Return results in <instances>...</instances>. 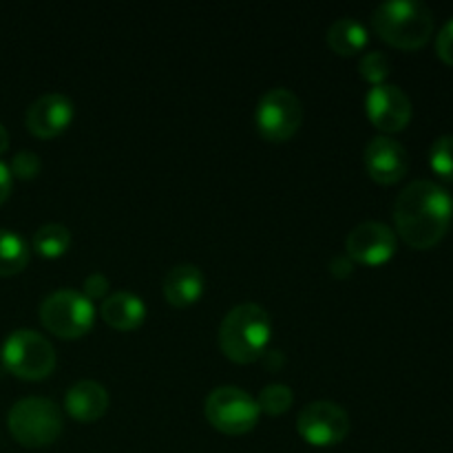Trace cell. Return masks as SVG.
I'll return each instance as SVG.
<instances>
[{
  "instance_id": "cell-7",
  "label": "cell",
  "mask_w": 453,
  "mask_h": 453,
  "mask_svg": "<svg viewBox=\"0 0 453 453\" xmlns=\"http://www.w3.org/2000/svg\"><path fill=\"white\" fill-rule=\"evenodd\" d=\"M206 418L224 434H246L259 420V405L242 388L221 385L206 398Z\"/></svg>"
},
{
  "instance_id": "cell-28",
  "label": "cell",
  "mask_w": 453,
  "mask_h": 453,
  "mask_svg": "<svg viewBox=\"0 0 453 453\" xmlns=\"http://www.w3.org/2000/svg\"><path fill=\"white\" fill-rule=\"evenodd\" d=\"M264 361H265V365L270 367V370H279V367L283 365V352H279V349H273V352L264 354Z\"/></svg>"
},
{
  "instance_id": "cell-18",
  "label": "cell",
  "mask_w": 453,
  "mask_h": 453,
  "mask_svg": "<svg viewBox=\"0 0 453 453\" xmlns=\"http://www.w3.org/2000/svg\"><path fill=\"white\" fill-rule=\"evenodd\" d=\"M29 264V243L18 233L0 228V277H12Z\"/></svg>"
},
{
  "instance_id": "cell-23",
  "label": "cell",
  "mask_w": 453,
  "mask_h": 453,
  "mask_svg": "<svg viewBox=\"0 0 453 453\" xmlns=\"http://www.w3.org/2000/svg\"><path fill=\"white\" fill-rule=\"evenodd\" d=\"M9 171L16 177H20V180H34L40 173V157L34 150H20V153L13 155V162Z\"/></svg>"
},
{
  "instance_id": "cell-11",
  "label": "cell",
  "mask_w": 453,
  "mask_h": 453,
  "mask_svg": "<svg viewBox=\"0 0 453 453\" xmlns=\"http://www.w3.org/2000/svg\"><path fill=\"white\" fill-rule=\"evenodd\" d=\"M365 109L372 124L385 133L405 128L411 119V100L396 84H374L365 97Z\"/></svg>"
},
{
  "instance_id": "cell-3",
  "label": "cell",
  "mask_w": 453,
  "mask_h": 453,
  "mask_svg": "<svg viewBox=\"0 0 453 453\" xmlns=\"http://www.w3.org/2000/svg\"><path fill=\"white\" fill-rule=\"evenodd\" d=\"M372 25L394 47L418 49L434 34V13L420 0H388L374 9Z\"/></svg>"
},
{
  "instance_id": "cell-6",
  "label": "cell",
  "mask_w": 453,
  "mask_h": 453,
  "mask_svg": "<svg viewBox=\"0 0 453 453\" xmlns=\"http://www.w3.org/2000/svg\"><path fill=\"white\" fill-rule=\"evenodd\" d=\"M3 363L20 379H44L56 367V349L35 330H16L3 345Z\"/></svg>"
},
{
  "instance_id": "cell-25",
  "label": "cell",
  "mask_w": 453,
  "mask_h": 453,
  "mask_svg": "<svg viewBox=\"0 0 453 453\" xmlns=\"http://www.w3.org/2000/svg\"><path fill=\"white\" fill-rule=\"evenodd\" d=\"M106 290H109V279L102 273H93L84 279V296H88L91 301L102 299L106 295Z\"/></svg>"
},
{
  "instance_id": "cell-10",
  "label": "cell",
  "mask_w": 453,
  "mask_h": 453,
  "mask_svg": "<svg viewBox=\"0 0 453 453\" xmlns=\"http://www.w3.org/2000/svg\"><path fill=\"white\" fill-rule=\"evenodd\" d=\"M348 257L367 265H380L396 252V234L383 221H361L345 239Z\"/></svg>"
},
{
  "instance_id": "cell-14",
  "label": "cell",
  "mask_w": 453,
  "mask_h": 453,
  "mask_svg": "<svg viewBox=\"0 0 453 453\" xmlns=\"http://www.w3.org/2000/svg\"><path fill=\"white\" fill-rule=\"evenodd\" d=\"M65 405L75 420L93 423L100 416H104L106 407H109V394H106L104 385L97 383V380H78L66 392Z\"/></svg>"
},
{
  "instance_id": "cell-21",
  "label": "cell",
  "mask_w": 453,
  "mask_h": 453,
  "mask_svg": "<svg viewBox=\"0 0 453 453\" xmlns=\"http://www.w3.org/2000/svg\"><path fill=\"white\" fill-rule=\"evenodd\" d=\"M429 164L445 181H453V135H441L429 149Z\"/></svg>"
},
{
  "instance_id": "cell-4",
  "label": "cell",
  "mask_w": 453,
  "mask_h": 453,
  "mask_svg": "<svg viewBox=\"0 0 453 453\" xmlns=\"http://www.w3.org/2000/svg\"><path fill=\"white\" fill-rule=\"evenodd\" d=\"M7 425L12 436L25 447H47L62 432V411L53 401L42 396H27L13 403Z\"/></svg>"
},
{
  "instance_id": "cell-8",
  "label": "cell",
  "mask_w": 453,
  "mask_h": 453,
  "mask_svg": "<svg viewBox=\"0 0 453 453\" xmlns=\"http://www.w3.org/2000/svg\"><path fill=\"white\" fill-rule=\"evenodd\" d=\"M301 119H303V106L290 88H270L257 104V128L270 142L290 140L299 131Z\"/></svg>"
},
{
  "instance_id": "cell-15",
  "label": "cell",
  "mask_w": 453,
  "mask_h": 453,
  "mask_svg": "<svg viewBox=\"0 0 453 453\" xmlns=\"http://www.w3.org/2000/svg\"><path fill=\"white\" fill-rule=\"evenodd\" d=\"M203 288H206V279L202 270L193 264L173 265L164 279V295L173 305H180V308L195 303L203 295Z\"/></svg>"
},
{
  "instance_id": "cell-19",
  "label": "cell",
  "mask_w": 453,
  "mask_h": 453,
  "mask_svg": "<svg viewBox=\"0 0 453 453\" xmlns=\"http://www.w3.org/2000/svg\"><path fill=\"white\" fill-rule=\"evenodd\" d=\"M71 243V233L66 226L62 224H44L35 230L34 239H31V246L38 255L49 257V259H56V257L65 255L69 250Z\"/></svg>"
},
{
  "instance_id": "cell-2",
  "label": "cell",
  "mask_w": 453,
  "mask_h": 453,
  "mask_svg": "<svg viewBox=\"0 0 453 453\" xmlns=\"http://www.w3.org/2000/svg\"><path fill=\"white\" fill-rule=\"evenodd\" d=\"M270 334L273 321L268 310L259 303H239L219 326L221 352L234 363H252L265 352Z\"/></svg>"
},
{
  "instance_id": "cell-5",
  "label": "cell",
  "mask_w": 453,
  "mask_h": 453,
  "mask_svg": "<svg viewBox=\"0 0 453 453\" xmlns=\"http://www.w3.org/2000/svg\"><path fill=\"white\" fill-rule=\"evenodd\" d=\"M96 319V308L84 292L56 290L40 303V321L51 334L62 339H78L87 334Z\"/></svg>"
},
{
  "instance_id": "cell-16",
  "label": "cell",
  "mask_w": 453,
  "mask_h": 453,
  "mask_svg": "<svg viewBox=\"0 0 453 453\" xmlns=\"http://www.w3.org/2000/svg\"><path fill=\"white\" fill-rule=\"evenodd\" d=\"M102 319L118 330H133L146 319V305L133 292H113L102 301Z\"/></svg>"
},
{
  "instance_id": "cell-13",
  "label": "cell",
  "mask_w": 453,
  "mask_h": 453,
  "mask_svg": "<svg viewBox=\"0 0 453 453\" xmlns=\"http://www.w3.org/2000/svg\"><path fill=\"white\" fill-rule=\"evenodd\" d=\"M410 166L405 146L389 135H376L365 146V168L372 180L380 184H394L401 180Z\"/></svg>"
},
{
  "instance_id": "cell-27",
  "label": "cell",
  "mask_w": 453,
  "mask_h": 453,
  "mask_svg": "<svg viewBox=\"0 0 453 453\" xmlns=\"http://www.w3.org/2000/svg\"><path fill=\"white\" fill-rule=\"evenodd\" d=\"M12 184H13L12 171H9L7 164L0 162V203H3L4 199L9 197V193H12Z\"/></svg>"
},
{
  "instance_id": "cell-12",
  "label": "cell",
  "mask_w": 453,
  "mask_h": 453,
  "mask_svg": "<svg viewBox=\"0 0 453 453\" xmlns=\"http://www.w3.org/2000/svg\"><path fill=\"white\" fill-rule=\"evenodd\" d=\"M73 119V102L65 93H44L27 109L25 122L34 135L53 137Z\"/></svg>"
},
{
  "instance_id": "cell-26",
  "label": "cell",
  "mask_w": 453,
  "mask_h": 453,
  "mask_svg": "<svg viewBox=\"0 0 453 453\" xmlns=\"http://www.w3.org/2000/svg\"><path fill=\"white\" fill-rule=\"evenodd\" d=\"M352 270H354L352 259H349L348 255H336V257H332V261H330V273L334 274V277L345 279V277H349V274H352Z\"/></svg>"
},
{
  "instance_id": "cell-29",
  "label": "cell",
  "mask_w": 453,
  "mask_h": 453,
  "mask_svg": "<svg viewBox=\"0 0 453 453\" xmlns=\"http://www.w3.org/2000/svg\"><path fill=\"white\" fill-rule=\"evenodd\" d=\"M7 146H9V133H7V128L0 124V153H4V150H7Z\"/></svg>"
},
{
  "instance_id": "cell-17",
  "label": "cell",
  "mask_w": 453,
  "mask_h": 453,
  "mask_svg": "<svg viewBox=\"0 0 453 453\" xmlns=\"http://www.w3.org/2000/svg\"><path fill=\"white\" fill-rule=\"evenodd\" d=\"M327 42L341 56H352L367 44V29L361 20L352 16L336 18L327 29Z\"/></svg>"
},
{
  "instance_id": "cell-30",
  "label": "cell",
  "mask_w": 453,
  "mask_h": 453,
  "mask_svg": "<svg viewBox=\"0 0 453 453\" xmlns=\"http://www.w3.org/2000/svg\"><path fill=\"white\" fill-rule=\"evenodd\" d=\"M451 199H453V197H451Z\"/></svg>"
},
{
  "instance_id": "cell-20",
  "label": "cell",
  "mask_w": 453,
  "mask_h": 453,
  "mask_svg": "<svg viewBox=\"0 0 453 453\" xmlns=\"http://www.w3.org/2000/svg\"><path fill=\"white\" fill-rule=\"evenodd\" d=\"M292 401L295 396L286 383H270L261 389L257 405H259V411H265V414H283L290 410Z\"/></svg>"
},
{
  "instance_id": "cell-9",
  "label": "cell",
  "mask_w": 453,
  "mask_h": 453,
  "mask_svg": "<svg viewBox=\"0 0 453 453\" xmlns=\"http://www.w3.org/2000/svg\"><path fill=\"white\" fill-rule=\"evenodd\" d=\"M296 429L310 445H339L349 434V416L339 403L314 401L299 411Z\"/></svg>"
},
{
  "instance_id": "cell-1",
  "label": "cell",
  "mask_w": 453,
  "mask_h": 453,
  "mask_svg": "<svg viewBox=\"0 0 453 453\" xmlns=\"http://www.w3.org/2000/svg\"><path fill=\"white\" fill-rule=\"evenodd\" d=\"M394 219L405 243L418 250L434 248L449 230L453 199L441 184L416 180L407 184L394 203Z\"/></svg>"
},
{
  "instance_id": "cell-24",
  "label": "cell",
  "mask_w": 453,
  "mask_h": 453,
  "mask_svg": "<svg viewBox=\"0 0 453 453\" xmlns=\"http://www.w3.org/2000/svg\"><path fill=\"white\" fill-rule=\"evenodd\" d=\"M436 51L442 62H447V65L453 66V18H449V20L442 25V29L438 31Z\"/></svg>"
},
{
  "instance_id": "cell-22",
  "label": "cell",
  "mask_w": 453,
  "mask_h": 453,
  "mask_svg": "<svg viewBox=\"0 0 453 453\" xmlns=\"http://www.w3.org/2000/svg\"><path fill=\"white\" fill-rule=\"evenodd\" d=\"M358 71L365 80L374 84H383V80L389 73V60L383 51H370L358 62Z\"/></svg>"
}]
</instances>
